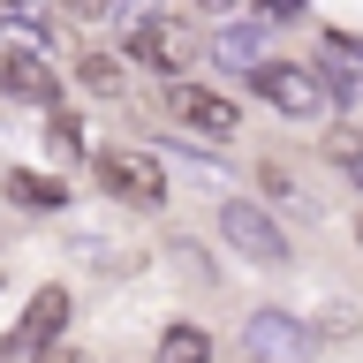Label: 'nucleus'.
I'll return each mask as SVG.
<instances>
[{"label":"nucleus","mask_w":363,"mask_h":363,"mask_svg":"<svg viewBox=\"0 0 363 363\" xmlns=\"http://www.w3.org/2000/svg\"><path fill=\"white\" fill-rule=\"evenodd\" d=\"M91 182H99V197L129 204V212H167V167L152 152H136V144H99Z\"/></svg>","instance_id":"1"},{"label":"nucleus","mask_w":363,"mask_h":363,"mask_svg":"<svg viewBox=\"0 0 363 363\" xmlns=\"http://www.w3.org/2000/svg\"><path fill=\"white\" fill-rule=\"evenodd\" d=\"M220 242L235 250L242 265H257V272H288V265H295L288 227L272 220L257 197H220Z\"/></svg>","instance_id":"2"},{"label":"nucleus","mask_w":363,"mask_h":363,"mask_svg":"<svg viewBox=\"0 0 363 363\" xmlns=\"http://www.w3.org/2000/svg\"><path fill=\"white\" fill-rule=\"evenodd\" d=\"M242 76H250V91H257L265 106H280L288 121H333V99L318 84V61H280V53H265V61H250Z\"/></svg>","instance_id":"3"},{"label":"nucleus","mask_w":363,"mask_h":363,"mask_svg":"<svg viewBox=\"0 0 363 363\" xmlns=\"http://www.w3.org/2000/svg\"><path fill=\"white\" fill-rule=\"evenodd\" d=\"M68 318H76V295H68L61 280H45V288L16 311V325L0 333V363H30V356H45L53 340H68Z\"/></svg>","instance_id":"4"},{"label":"nucleus","mask_w":363,"mask_h":363,"mask_svg":"<svg viewBox=\"0 0 363 363\" xmlns=\"http://www.w3.org/2000/svg\"><path fill=\"white\" fill-rule=\"evenodd\" d=\"M167 121H182V136H197V144H227L242 129V106L197 76H167Z\"/></svg>","instance_id":"5"},{"label":"nucleus","mask_w":363,"mask_h":363,"mask_svg":"<svg viewBox=\"0 0 363 363\" xmlns=\"http://www.w3.org/2000/svg\"><path fill=\"white\" fill-rule=\"evenodd\" d=\"M121 45H129V61L152 68V76H189V68H197V38H189L182 16H136Z\"/></svg>","instance_id":"6"},{"label":"nucleus","mask_w":363,"mask_h":363,"mask_svg":"<svg viewBox=\"0 0 363 363\" xmlns=\"http://www.w3.org/2000/svg\"><path fill=\"white\" fill-rule=\"evenodd\" d=\"M242 356L257 363H311V325L288 311V303H257L242 318Z\"/></svg>","instance_id":"7"},{"label":"nucleus","mask_w":363,"mask_h":363,"mask_svg":"<svg viewBox=\"0 0 363 363\" xmlns=\"http://www.w3.org/2000/svg\"><path fill=\"white\" fill-rule=\"evenodd\" d=\"M311 61H318V84H325L333 113H363V38L356 30H325Z\"/></svg>","instance_id":"8"},{"label":"nucleus","mask_w":363,"mask_h":363,"mask_svg":"<svg viewBox=\"0 0 363 363\" xmlns=\"http://www.w3.org/2000/svg\"><path fill=\"white\" fill-rule=\"evenodd\" d=\"M0 99H16V106H53V99H61V68L45 61L38 45H0Z\"/></svg>","instance_id":"9"},{"label":"nucleus","mask_w":363,"mask_h":363,"mask_svg":"<svg viewBox=\"0 0 363 363\" xmlns=\"http://www.w3.org/2000/svg\"><path fill=\"white\" fill-rule=\"evenodd\" d=\"M265 30H272V23H257V16H242V23L220 16V30H212V61L242 76L250 61H265Z\"/></svg>","instance_id":"10"},{"label":"nucleus","mask_w":363,"mask_h":363,"mask_svg":"<svg viewBox=\"0 0 363 363\" xmlns=\"http://www.w3.org/2000/svg\"><path fill=\"white\" fill-rule=\"evenodd\" d=\"M0 197H16L23 212H61L68 182L61 174H38V167H8V174H0Z\"/></svg>","instance_id":"11"},{"label":"nucleus","mask_w":363,"mask_h":363,"mask_svg":"<svg viewBox=\"0 0 363 363\" xmlns=\"http://www.w3.org/2000/svg\"><path fill=\"white\" fill-rule=\"evenodd\" d=\"M152 363H212V333H204L197 318H174V325L159 333Z\"/></svg>","instance_id":"12"},{"label":"nucleus","mask_w":363,"mask_h":363,"mask_svg":"<svg viewBox=\"0 0 363 363\" xmlns=\"http://www.w3.org/2000/svg\"><path fill=\"white\" fill-rule=\"evenodd\" d=\"M45 152L61 159V167H68V159H91V152H84V113H68L61 99L45 106Z\"/></svg>","instance_id":"13"},{"label":"nucleus","mask_w":363,"mask_h":363,"mask_svg":"<svg viewBox=\"0 0 363 363\" xmlns=\"http://www.w3.org/2000/svg\"><path fill=\"white\" fill-rule=\"evenodd\" d=\"M76 84H84L91 99H121V91H129V68L113 61V53H76Z\"/></svg>","instance_id":"14"},{"label":"nucleus","mask_w":363,"mask_h":363,"mask_svg":"<svg viewBox=\"0 0 363 363\" xmlns=\"http://www.w3.org/2000/svg\"><path fill=\"white\" fill-rule=\"evenodd\" d=\"M174 167H182V182H189V189H227V167H220V159H204V152H189V144H182Z\"/></svg>","instance_id":"15"},{"label":"nucleus","mask_w":363,"mask_h":363,"mask_svg":"<svg viewBox=\"0 0 363 363\" xmlns=\"http://www.w3.org/2000/svg\"><path fill=\"white\" fill-rule=\"evenodd\" d=\"M250 16L280 30V23H303V16H311V0H250Z\"/></svg>","instance_id":"16"},{"label":"nucleus","mask_w":363,"mask_h":363,"mask_svg":"<svg viewBox=\"0 0 363 363\" xmlns=\"http://www.w3.org/2000/svg\"><path fill=\"white\" fill-rule=\"evenodd\" d=\"M30 363H84V356H76L68 340H53V348H45V356H30Z\"/></svg>","instance_id":"17"},{"label":"nucleus","mask_w":363,"mask_h":363,"mask_svg":"<svg viewBox=\"0 0 363 363\" xmlns=\"http://www.w3.org/2000/svg\"><path fill=\"white\" fill-rule=\"evenodd\" d=\"M61 8H68V16H106L113 0H61Z\"/></svg>","instance_id":"18"},{"label":"nucleus","mask_w":363,"mask_h":363,"mask_svg":"<svg viewBox=\"0 0 363 363\" xmlns=\"http://www.w3.org/2000/svg\"><path fill=\"white\" fill-rule=\"evenodd\" d=\"M204 16H235V8H242V0H197Z\"/></svg>","instance_id":"19"},{"label":"nucleus","mask_w":363,"mask_h":363,"mask_svg":"<svg viewBox=\"0 0 363 363\" xmlns=\"http://www.w3.org/2000/svg\"><path fill=\"white\" fill-rule=\"evenodd\" d=\"M30 8H38V0H0V16H30Z\"/></svg>","instance_id":"20"},{"label":"nucleus","mask_w":363,"mask_h":363,"mask_svg":"<svg viewBox=\"0 0 363 363\" xmlns=\"http://www.w3.org/2000/svg\"><path fill=\"white\" fill-rule=\"evenodd\" d=\"M356 242H363V220H356Z\"/></svg>","instance_id":"21"},{"label":"nucleus","mask_w":363,"mask_h":363,"mask_svg":"<svg viewBox=\"0 0 363 363\" xmlns=\"http://www.w3.org/2000/svg\"><path fill=\"white\" fill-rule=\"evenodd\" d=\"M242 363H257V356H242Z\"/></svg>","instance_id":"22"}]
</instances>
